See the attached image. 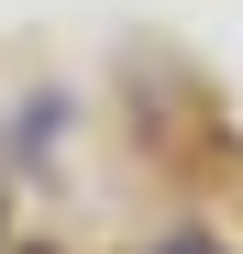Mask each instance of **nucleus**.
<instances>
[{"label": "nucleus", "instance_id": "1", "mask_svg": "<svg viewBox=\"0 0 243 254\" xmlns=\"http://www.w3.org/2000/svg\"><path fill=\"white\" fill-rule=\"evenodd\" d=\"M166 254H221V243H166Z\"/></svg>", "mask_w": 243, "mask_h": 254}]
</instances>
